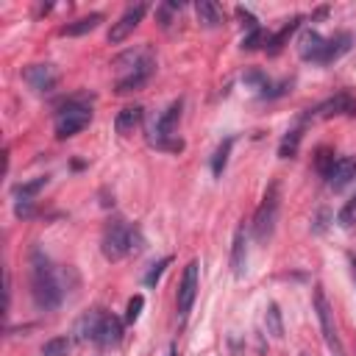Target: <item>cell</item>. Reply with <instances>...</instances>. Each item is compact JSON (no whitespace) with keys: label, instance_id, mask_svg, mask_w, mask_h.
I'll return each instance as SVG.
<instances>
[{"label":"cell","instance_id":"1","mask_svg":"<svg viewBox=\"0 0 356 356\" xmlns=\"http://www.w3.org/2000/svg\"><path fill=\"white\" fill-rule=\"evenodd\" d=\"M34 270H31V287H34V303L39 309H56L64 298L59 273L53 270V264L48 259H42V253H34Z\"/></svg>","mask_w":356,"mask_h":356},{"label":"cell","instance_id":"2","mask_svg":"<svg viewBox=\"0 0 356 356\" xmlns=\"http://www.w3.org/2000/svg\"><path fill=\"white\" fill-rule=\"evenodd\" d=\"M101 248H103L106 259L117 262L125 253H140L142 251V234H140V229H131L123 220H112L106 226V231H103Z\"/></svg>","mask_w":356,"mask_h":356},{"label":"cell","instance_id":"3","mask_svg":"<svg viewBox=\"0 0 356 356\" xmlns=\"http://www.w3.org/2000/svg\"><path fill=\"white\" fill-rule=\"evenodd\" d=\"M276 220H279V184H270V190L264 192V201L253 214V237L259 242H267L276 231Z\"/></svg>","mask_w":356,"mask_h":356},{"label":"cell","instance_id":"4","mask_svg":"<svg viewBox=\"0 0 356 356\" xmlns=\"http://www.w3.org/2000/svg\"><path fill=\"white\" fill-rule=\"evenodd\" d=\"M89 117H92V112H89L86 106H81V103H67V106L56 114V137H59V140L75 137L78 131H84V128L89 125Z\"/></svg>","mask_w":356,"mask_h":356},{"label":"cell","instance_id":"5","mask_svg":"<svg viewBox=\"0 0 356 356\" xmlns=\"http://www.w3.org/2000/svg\"><path fill=\"white\" fill-rule=\"evenodd\" d=\"M315 306H318V318H320V329H323V340H326L329 351L334 356H342V342H340V334H337V326H334V312H331L323 290L315 292Z\"/></svg>","mask_w":356,"mask_h":356},{"label":"cell","instance_id":"6","mask_svg":"<svg viewBox=\"0 0 356 356\" xmlns=\"http://www.w3.org/2000/svg\"><path fill=\"white\" fill-rule=\"evenodd\" d=\"M145 12H148V6H145V3L128 6V9L123 12V17H120L117 23H112V31H109V42H112V44H120L123 39H128V36L134 34V28H137V25L142 23Z\"/></svg>","mask_w":356,"mask_h":356},{"label":"cell","instance_id":"7","mask_svg":"<svg viewBox=\"0 0 356 356\" xmlns=\"http://www.w3.org/2000/svg\"><path fill=\"white\" fill-rule=\"evenodd\" d=\"M198 270H201V264H198V259H192L187 264V270H184L181 287H178V315H181V318L190 315V309L195 303V295H198Z\"/></svg>","mask_w":356,"mask_h":356},{"label":"cell","instance_id":"8","mask_svg":"<svg viewBox=\"0 0 356 356\" xmlns=\"http://www.w3.org/2000/svg\"><path fill=\"white\" fill-rule=\"evenodd\" d=\"M340 114L356 117V101H353L348 92H340V95L323 101L318 109H312V112H309L312 120H329V117H340Z\"/></svg>","mask_w":356,"mask_h":356},{"label":"cell","instance_id":"9","mask_svg":"<svg viewBox=\"0 0 356 356\" xmlns=\"http://www.w3.org/2000/svg\"><path fill=\"white\" fill-rule=\"evenodd\" d=\"M23 78L31 89H36V92H51V89L56 86V67L53 64H31L23 70Z\"/></svg>","mask_w":356,"mask_h":356},{"label":"cell","instance_id":"10","mask_svg":"<svg viewBox=\"0 0 356 356\" xmlns=\"http://www.w3.org/2000/svg\"><path fill=\"white\" fill-rule=\"evenodd\" d=\"M103 309H92L75 323V334L81 342H98V331H101V323H103Z\"/></svg>","mask_w":356,"mask_h":356},{"label":"cell","instance_id":"11","mask_svg":"<svg viewBox=\"0 0 356 356\" xmlns=\"http://www.w3.org/2000/svg\"><path fill=\"white\" fill-rule=\"evenodd\" d=\"M353 178H356V159L342 156V159H337V164H334V170L329 175V187L334 192H340V190H345L353 181Z\"/></svg>","mask_w":356,"mask_h":356},{"label":"cell","instance_id":"12","mask_svg":"<svg viewBox=\"0 0 356 356\" xmlns=\"http://www.w3.org/2000/svg\"><path fill=\"white\" fill-rule=\"evenodd\" d=\"M323 48H326V39L318 31H303L301 39H298V53L306 62H320Z\"/></svg>","mask_w":356,"mask_h":356},{"label":"cell","instance_id":"13","mask_svg":"<svg viewBox=\"0 0 356 356\" xmlns=\"http://www.w3.org/2000/svg\"><path fill=\"white\" fill-rule=\"evenodd\" d=\"M231 270L237 279L245 276L248 270V248H245V229H237L234 234V245H231Z\"/></svg>","mask_w":356,"mask_h":356},{"label":"cell","instance_id":"14","mask_svg":"<svg viewBox=\"0 0 356 356\" xmlns=\"http://www.w3.org/2000/svg\"><path fill=\"white\" fill-rule=\"evenodd\" d=\"M140 123H142V106H125V109L117 114L114 128H117V134L128 137V134H134V131L140 128Z\"/></svg>","mask_w":356,"mask_h":356},{"label":"cell","instance_id":"15","mask_svg":"<svg viewBox=\"0 0 356 356\" xmlns=\"http://www.w3.org/2000/svg\"><path fill=\"white\" fill-rule=\"evenodd\" d=\"M195 12H198L201 25H206V28H217V25H222V20H226L222 17V9L217 3H212V0H198Z\"/></svg>","mask_w":356,"mask_h":356},{"label":"cell","instance_id":"16","mask_svg":"<svg viewBox=\"0 0 356 356\" xmlns=\"http://www.w3.org/2000/svg\"><path fill=\"white\" fill-rule=\"evenodd\" d=\"M123 337V323L114 318V315H103V323H101V331H98V342L101 345H117Z\"/></svg>","mask_w":356,"mask_h":356},{"label":"cell","instance_id":"17","mask_svg":"<svg viewBox=\"0 0 356 356\" xmlns=\"http://www.w3.org/2000/svg\"><path fill=\"white\" fill-rule=\"evenodd\" d=\"M348 48H351V36H348V34H337L334 39H326V48H323L320 64H329V62L340 59V56H342Z\"/></svg>","mask_w":356,"mask_h":356},{"label":"cell","instance_id":"18","mask_svg":"<svg viewBox=\"0 0 356 356\" xmlns=\"http://www.w3.org/2000/svg\"><path fill=\"white\" fill-rule=\"evenodd\" d=\"M101 23H103V14H89V17H81V20L70 23V25H64L62 34H64V36H84V34H89V31H95Z\"/></svg>","mask_w":356,"mask_h":356},{"label":"cell","instance_id":"19","mask_svg":"<svg viewBox=\"0 0 356 356\" xmlns=\"http://www.w3.org/2000/svg\"><path fill=\"white\" fill-rule=\"evenodd\" d=\"M298 25H301V20L295 17V20H290V23H287V25H284V28H281L276 36H270V39H267V53H273V56H276V53L284 48V44H287L290 34H292V31H298Z\"/></svg>","mask_w":356,"mask_h":356},{"label":"cell","instance_id":"20","mask_svg":"<svg viewBox=\"0 0 356 356\" xmlns=\"http://www.w3.org/2000/svg\"><path fill=\"white\" fill-rule=\"evenodd\" d=\"M264 326H267V334H273L276 340L284 337V320H281V312H279L276 303L267 306V312H264Z\"/></svg>","mask_w":356,"mask_h":356},{"label":"cell","instance_id":"21","mask_svg":"<svg viewBox=\"0 0 356 356\" xmlns=\"http://www.w3.org/2000/svg\"><path fill=\"white\" fill-rule=\"evenodd\" d=\"M301 137H303V131L301 128H295V131H290L287 137L281 140V148H279V156H284V159H290V156H295L298 153V145H301Z\"/></svg>","mask_w":356,"mask_h":356},{"label":"cell","instance_id":"22","mask_svg":"<svg viewBox=\"0 0 356 356\" xmlns=\"http://www.w3.org/2000/svg\"><path fill=\"white\" fill-rule=\"evenodd\" d=\"M70 353V340L67 337H53L42 345V356H67Z\"/></svg>","mask_w":356,"mask_h":356},{"label":"cell","instance_id":"23","mask_svg":"<svg viewBox=\"0 0 356 356\" xmlns=\"http://www.w3.org/2000/svg\"><path fill=\"white\" fill-rule=\"evenodd\" d=\"M334 164H337L334 153H331L329 148H320V151H318V156H315V167H318V173H320L323 178H329V175H331V170H334Z\"/></svg>","mask_w":356,"mask_h":356},{"label":"cell","instance_id":"24","mask_svg":"<svg viewBox=\"0 0 356 356\" xmlns=\"http://www.w3.org/2000/svg\"><path fill=\"white\" fill-rule=\"evenodd\" d=\"M231 145H234V140H226V142H222V145L217 148V153H214V159H212V170H214V175H222V170H226V162H229Z\"/></svg>","mask_w":356,"mask_h":356},{"label":"cell","instance_id":"25","mask_svg":"<svg viewBox=\"0 0 356 356\" xmlns=\"http://www.w3.org/2000/svg\"><path fill=\"white\" fill-rule=\"evenodd\" d=\"M44 181H48V178H34V181H28V184H17V187H14V195H17V198H25V201H34V195L44 187Z\"/></svg>","mask_w":356,"mask_h":356},{"label":"cell","instance_id":"26","mask_svg":"<svg viewBox=\"0 0 356 356\" xmlns=\"http://www.w3.org/2000/svg\"><path fill=\"white\" fill-rule=\"evenodd\" d=\"M337 220H340V226H342V229H351L353 222H356V195H353L342 209H340Z\"/></svg>","mask_w":356,"mask_h":356},{"label":"cell","instance_id":"27","mask_svg":"<svg viewBox=\"0 0 356 356\" xmlns=\"http://www.w3.org/2000/svg\"><path fill=\"white\" fill-rule=\"evenodd\" d=\"M170 262H173V259L167 256V259H162V262H156V264L151 267L148 276H145V287H156V284H159V279H162V273H164V267H167Z\"/></svg>","mask_w":356,"mask_h":356},{"label":"cell","instance_id":"28","mask_svg":"<svg viewBox=\"0 0 356 356\" xmlns=\"http://www.w3.org/2000/svg\"><path fill=\"white\" fill-rule=\"evenodd\" d=\"M142 306H145V298L142 295H134L131 301H128V312H125V320L128 323H134L140 318V312H142Z\"/></svg>","mask_w":356,"mask_h":356},{"label":"cell","instance_id":"29","mask_svg":"<svg viewBox=\"0 0 356 356\" xmlns=\"http://www.w3.org/2000/svg\"><path fill=\"white\" fill-rule=\"evenodd\" d=\"M262 42H264V31H262V28H256V31H251V34L242 39V48H245V51H256Z\"/></svg>","mask_w":356,"mask_h":356},{"label":"cell","instance_id":"30","mask_svg":"<svg viewBox=\"0 0 356 356\" xmlns=\"http://www.w3.org/2000/svg\"><path fill=\"white\" fill-rule=\"evenodd\" d=\"M14 214H17V217H31V214H34V201L20 198V201L14 203Z\"/></svg>","mask_w":356,"mask_h":356},{"label":"cell","instance_id":"31","mask_svg":"<svg viewBox=\"0 0 356 356\" xmlns=\"http://www.w3.org/2000/svg\"><path fill=\"white\" fill-rule=\"evenodd\" d=\"M167 356H178V348H175V345H170V351H167Z\"/></svg>","mask_w":356,"mask_h":356},{"label":"cell","instance_id":"32","mask_svg":"<svg viewBox=\"0 0 356 356\" xmlns=\"http://www.w3.org/2000/svg\"><path fill=\"white\" fill-rule=\"evenodd\" d=\"M351 270H353V281H356V259H351Z\"/></svg>","mask_w":356,"mask_h":356},{"label":"cell","instance_id":"33","mask_svg":"<svg viewBox=\"0 0 356 356\" xmlns=\"http://www.w3.org/2000/svg\"><path fill=\"white\" fill-rule=\"evenodd\" d=\"M301 356H309V353H301Z\"/></svg>","mask_w":356,"mask_h":356}]
</instances>
